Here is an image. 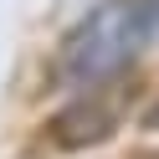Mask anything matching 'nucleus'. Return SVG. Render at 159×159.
Segmentation results:
<instances>
[{"mask_svg":"<svg viewBox=\"0 0 159 159\" xmlns=\"http://www.w3.org/2000/svg\"><path fill=\"white\" fill-rule=\"evenodd\" d=\"M134 93H139L134 77L123 82V72L108 77V82H98V87H82V93L46 123V139H52L57 149H67V154L108 144V139L123 128V113H128V103H134Z\"/></svg>","mask_w":159,"mask_h":159,"instance_id":"2","label":"nucleus"},{"mask_svg":"<svg viewBox=\"0 0 159 159\" xmlns=\"http://www.w3.org/2000/svg\"><path fill=\"white\" fill-rule=\"evenodd\" d=\"M159 11L149 0H108L57 46L52 62V82L67 87V93H82V87H98L108 77H118L128 62L139 57V46L154 36Z\"/></svg>","mask_w":159,"mask_h":159,"instance_id":"1","label":"nucleus"},{"mask_svg":"<svg viewBox=\"0 0 159 159\" xmlns=\"http://www.w3.org/2000/svg\"><path fill=\"white\" fill-rule=\"evenodd\" d=\"M128 159H159V154H154V149H134Z\"/></svg>","mask_w":159,"mask_h":159,"instance_id":"3","label":"nucleus"}]
</instances>
